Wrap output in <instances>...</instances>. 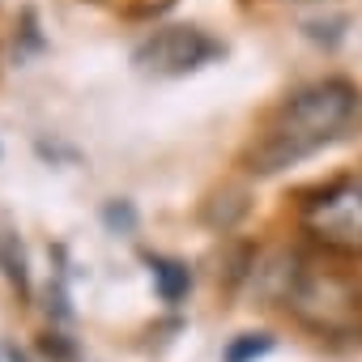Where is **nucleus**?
<instances>
[{
	"label": "nucleus",
	"mask_w": 362,
	"mask_h": 362,
	"mask_svg": "<svg viewBox=\"0 0 362 362\" xmlns=\"http://www.w3.org/2000/svg\"><path fill=\"white\" fill-rule=\"evenodd\" d=\"M354 111H358V90L349 81L332 77V81L303 86L298 94H290L277 107L269 128L247 149L252 170L256 175H273V170H286V166L311 158L315 149H324L328 141H337L345 132Z\"/></svg>",
	"instance_id": "1"
},
{
	"label": "nucleus",
	"mask_w": 362,
	"mask_h": 362,
	"mask_svg": "<svg viewBox=\"0 0 362 362\" xmlns=\"http://www.w3.org/2000/svg\"><path fill=\"white\" fill-rule=\"evenodd\" d=\"M303 226L315 243L362 256V175L337 179L303 205Z\"/></svg>",
	"instance_id": "2"
},
{
	"label": "nucleus",
	"mask_w": 362,
	"mask_h": 362,
	"mask_svg": "<svg viewBox=\"0 0 362 362\" xmlns=\"http://www.w3.org/2000/svg\"><path fill=\"white\" fill-rule=\"evenodd\" d=\"M218 56H222V43L214 35H205L201 26H162L132 52V60L145 77H184Z\"/></svg>",
	"instance_id": "3"
},
{
	"label": "nucleus",
	"mask_w": 362,
	"mask_h": 362,
	"mask_svg": "<svg viewBox=\"0 0 362 362\" xmlns=\"http://www.w3.org/2000/svg\"><path fill=\"white\" fill-rule=\"evenodd\" d=\"M149 269H153V281H158V294L166 298V303H179L188 294V286H192V277H188V269L179 264V260H162V256H149Z\"/></svg>",
	"instance_id": "4"
},
{
	"label": "nucleus",
	"mask_w": 362,
	"mask_h": 362,
	"mask_svg": "<svg viewBox=\"0 0 362 362\" xmlns=\"http://www.w3.org/2000/svg\"><path fill=\"white\" fill-rule=\"evenodd\" d=\"M0 269H5L9 281H18L26 290V260H22V243L9 226H0Z\"/></svg>",
	"instance_id": "5"
},
{
	"label": "nucleus",
	"mask_w": 362,
	"mask_h": 362,
	"mask_svg": "<svg viewBox=\"0 0 362 362\" xmlns=\"http://www.w3.org/2000/svg\"><path fill=\"white\" fill-rule=\"evenodd\" d=\"M269 349H273V341H269L264 332H247V337H239V341L226 345L222 362H252V358H260V354H269Z\"/></svg>",
	"instance_id": "6"
}]
</instances>
